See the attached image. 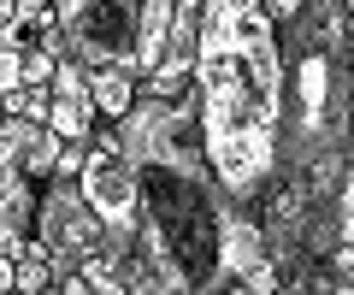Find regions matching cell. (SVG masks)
Here are the masks:
<instances>
[{"instance_id":"obj_11","label":"cell","mask_w":354,"mask_h":295,"mask_svg":"<svg viewBox=\"0 0 354 295\" xmlns=\"http://www.w3.org/2000/svg\"><path fill=\"white\" fill-rule=\"evenodd\" d=\"M77 171H83V148H59V160H53V178H59V183H71Z\"/></svg>"},{"instance_id":"obj_2","label":"cell","mask_w":354,"mask_h":295,"mask_svg":"<svg viewBox=\"0 0 354 295\" xmlns=\"http://www.w3.org/2000/svg\"><path fill=\"white\" fill-rule=\"evenodd\" d=\"M195 124L225 201L236 213H254L260 189L278 178L283 124V48L260 18V0H201Z\"/></svg>"},{"instance_id":"obj_7","label":"cell","mask_w":354,"mask_h":295,"mask_svg":"<svg viewBox=\"0 0 354 295\" xmlns=\"http://www.w3.org/2000/svg\"><path fill=\"white\" fill-rule=\"evenodd\" d=\"M165 36H171V0H142V18H136V83L165 59Z\"/></svg>"},{"instance_id":"obj_13","label":"cell","mask_w":354,"mask_h":295,"mask_svg":"<svg viewBox=\"0 0 354 295\" xmlns=\"http://www.w3.org/2000/svg\"><path fill=\"white\" fill-rule=\"evenodd\" d=\"M218 295H248V289H236V283H230V289H218Z\"/></svg>"},{"instance_id":"obj_5","label":"cell","mask_w":354,"mask_h":295,"mask_svg":"<svg viewBox=\"0 0 354 295\" xmlns=\"http://www.w3.org/2000/svg\"><path fill=\"white\" fill-rule=\"evenodd\" d=\"M30 242L53 260V266H83V260H106V236L101 225L88 218L77 183L48 178L36 195V225H30Z\"/></svg>"},{"instance_id":"obj_12","label":"cell","mask_w":354,"mask_h":295,"mask_svg":"<svg viewBox=\"0 0 354 295\" xmlns=\"http://www.w3.org/2000/svg\"><path fill=\"white\" fill-rule=\"evenodd\" d=\"M12 289V260H0V295Z\"/></svg>"},{"instance_id":"obj_4","label":"cell","mask_w":354,"mask_h":295,"mask_svg":"<svg viewBox=\"0 0 354 295\" xmlns=\"http://www.w3.org/2000/svg\"><path fill=\"white\" fill-rule=\"evenodd\" d=\"M77 195H83L88 218L101 225L106 236V260L101 266L113 272L118 260L130 254V242H136V225H142V201H136V178H130L124 154H88L83 148V171H77Z\"/></svg>"},{"instance_id":"obj_6","label":"cell","mask_w":354,"mask_h":295,"mask_svg":"<svg viewBox=\"0 0 354 295\" xmlns=\"http://www.w3.org/2000/svg\"><path fill=\"white\" fill-rule=\"evenodd\" d=\"M95 106H88V77L83 65L59 59L53 65V83H48V130L65 142V148H83L88 136H95Z\"/></svg>"},{"instance_id":"obj_14","label":"cell","mask_w":354,"mask_h":295,"mask_svg":"<svg viewBox=\"0 0 354 295\" xmlns=\"http://www.w3.org/2000/svg\"><path fill=\"white\" fill-rule=\"evenodd\" d=\"M6 295H12V289H6Z\"/></svg>"},{"instance_id":"obj_10","label":"cell","mask_w":354,"mask_h":295,"mask_svg":"<svg viewBox=\"0 0 354 295\" xmlns=\"http://www.w3.org/2000/svg\"><path fill=\"white\" fill-rule=\"evenodd\" d=\"M30 48V41H24ZM24 48H0V95L24 89Z\"/></svg>"},{"instance_id":"obj_1","label":"cell","mask_w":354,"mask_h":295,"mask_svg":"<svg viewBox=\"0 0 354 295\" xmlns=\"http://www.w3.org/2000/svg\"><path fill=\"white\" fill-rule=\"evenodd\" d=\"M118 154L136 178L142 225H136V254L171 295H218V289H248V295H278L283 278L266 254L254 218L225 201L201 154V124H195V95L189 101H142L113 124Z\"/></svg>"},{"instance_id":"obj_9","label":"cell","mask_w":354,"mask_h":295,"mask_svg":"<svg viewBox=\"0 0 354 295\" xmlns=\"http://www.w3.org/2000/svg\"><path fill=\"white\" fill-rule=\"evenodd\" d=\"M0 118H18V124H48V89H12V95H0Z\"/></svg>"},{"instance_id":"obj_8","label":"cell","mask_w":354,"mask_h":295,"mask_svg":"<svg viewBox=\"0 0 354 295\" xmlns=\"http://www.w3.org/2000/svg\"><path fill=\"white\" fill-rule=\"evenodd\" d=\"M88 77V106L101 124H118V118L136 106V77L130 71H83Z\"/></svg>"},{"instance_id":"obj_3","label":"cell","mask_w":354,"mask_h":295,"mask_svg":"<svg viewBox=\"0 0 354 295\" xmlns=\"http://www.w3.org/2000/svg\"><path fill=\"white\" fill-rule=\"evenodd\" d=\"M136 18L142 0H59L53 6L59 59L83 65V71H130L136 77Z\"/></svg>"}]
</instances>
